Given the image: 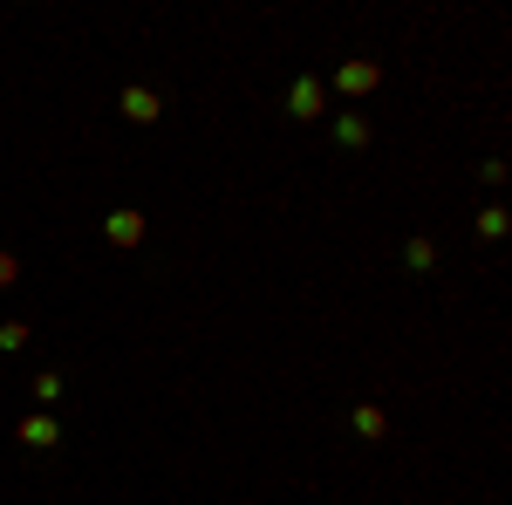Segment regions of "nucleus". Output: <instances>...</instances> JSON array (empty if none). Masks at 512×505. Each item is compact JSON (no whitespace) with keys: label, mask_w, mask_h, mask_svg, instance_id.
I'll list each match as a JSON object with an SVG mask.
<instances>
[{"label":"nucleus","mask_w":512,"mask_h":505,"mask_svg":"<svg viewBox=\"0 0 512 505\" xmlns=\"http://www.w3.org/2000/svg\"><path fill=\"white\" fill-rule=\"evenodd\" d=\"M321 110H328V89H321L315 76H294L287 82V117H301V123H315Z\"/></svg>","instance_id":"nucleus-1"},{"label":"nucleus","mask_w":512,"mask_h":505,"mask_svg":"<svg viewBox=\"0 0 512 505\" xmlns=\"http://www.w3.org/2000/svg\"><path fill=\"white\" fill-rule=\"evenodd\" d=\"M117 110H123L130 123H158V117H164V96H158V89H144V82H130V89L117 96Z\"/></svg>","instance_id":"nucleus-2"},{"label":"nucleus","mask_w":512,"mask_h":505,"mask_svg":"<svg viewBox=\"0 0 512 505\" xmlns=\"http://www.w3.org/2000/svg\"><path fill=\"white\" fill-rule=\"evenodd\" d=\"M376 82H383L376 62H342V69H335V89H342V96H369Z\"/></svg>","instance_id":"nucleus-3"},{"label":"nucleus","mask_w":512,"mask_h":505,"mask_svg":"<svg viewBox=\"0 0 512 505\" xmlns=\"http://www.w3.org/2000/svg\"><path fill=\"white\" fill-rule=\"evenodd\" d=\"M21 444H28V451H55V444H62V424L41 417V410H28V417H21Z\"/></svg>","instance_id":"nucleus-4"},{"label":"nucleus","mask_w":512,"mask_h":505,"mask_svg":"<svg viewBox=\"0 0 512 505\" xmlns=\"http://www.w3.org/2000/svg\"><path fill=\"white\" fill-rule=\"evenodd\" d=\"M103 233L117 239V246H144V212H130V205H117V212L103 219Z\"/></svg>","instance_id":"nucleus-5"},{"label":"nucleus","mask_w":512,"mask_h":505,"mask_svg":"<svg viewBox=\"0 0 512 505\" xmlns=\"http://www.w3.org/2000/svg\"><path fill=\"white\" fill-rule=\"evenodd\" d=\"M335 144H342V151H362V144H369V117H362V110H342V117H335Z\"/></svg>","instance_id":"nucleus-6"},{"label":"nucleus","mask_w":512,"mask_h":505,"mask_svg":"<svg viewBox=\"0 0 512 505\" xmlns=\"http://www.w3.org/2000/svg\"><path fill=\"white\" fill-rule=\"evenodd\" d=\"M403 260H410L417 273H431L437 267V246H431V239H410V246H403Z\"/></svg>","instance_id":"nucleus-7"},{"label":"nucleus","mask_w":512,"mask_h":505,"mask_svg":"<svg viewBox=\"0 0 512 505\" xmlns=\"http://www.w3.org/2000/svg\"><path fill=\"white\" fill-rule=\"evenodd\" d=\"M355 430H362V437H383V430H390V417H383L376 403H362V410H355Z\"/></svg>","instance_id":"nucleus-8"},{"label":"nucleus","mask_w":512,"mask_h":505,"mask_svg":"<svg viewBox=\"0 0 512 505\" xmlns=\"http://www.w3.org/2000/svg\"><path fill=\"white\" fill-rule=\"evenodd\" d=\"M0 349H7V355L28 349V321H0Z\"/></svg>","instance_id":"nucleus-9"},{"label":"nucleus","mask_w":512,"mask_h":505,"mask_svg":"<svg viewBox=\"0 0 512 505\" xmlns=\"http://www.w3.org/2000/svg\"><path fill=\"white\" fill-rule=\"evenodd\" d=\"M478 233L499 239V233H506V212H499V205H485V212H478Z\"/></svg>","instance_id":"nucleus-10"},{"label":"nucleus","mask_w":512,"mask_h":505,"mask_svg":"<svg viewBox=\"0 0 512 505\" xmlns=\"http://www.w3.org/2000/svg\"><path fill=\"white\" fill-rule=\"evenodd\" d=\"M35 403H62V376H35Z\"/></svg>","instance_id":"nucleus-11"},{"label":"nucleus","mask_w":512,"mask_h":505,"mask_svg":"<svg viewBox=\"0 0 512 505\" xmlns=\"http://www.w3.org/2000/svg\"><path fill=\"white\" fill-rule=\"evenodd\" d=\"M14 280H21V260H14V253H0V287H14Z\"/></svg>","instance_id":"nucleus-12"}]
</instances>
